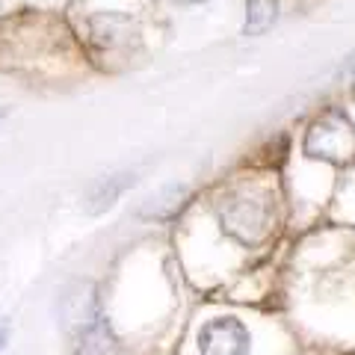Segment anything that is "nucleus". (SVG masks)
I'll list each match as a JSON object with an SVG mask.
<instances>
[{
    "mask_svg": "<svg viewBox=\"0 0 355 355\" xmlns=\"http://www.w3.org/2000/svg\"><path fill=\"white\" fill-rule=\"evenodd\" d=\"M219 225L222 231L237 240L240 246H258L272 228V205L270 196L252 193V190H234L219 198Z\"/></svg>",
    "mask_w": 355,
    "mask_h": 355,
    "instance_id": "obj_1",
    "label": "nucleus"
},
{
    "mask_svg": "<svg viewBox=\"0 0 355 355\" xmlns=\"http://www.w3.org/2000/svg\"><path fill=\"white\" fill-rule=\"evenodd\" d=\"M305 154L311 160L347 166L355 160V121L343 110H326L305 133Z\"/></svg>",
    "mask_w": 355,
    "mask_h": 355,
    "instance_id": "obj_2",
    "label": "nucleus"
},
{
    "mask_svg": "<svg viewBox=\"0 0 355 355\" xmlns=\"http://www.w3.org/2000/svg\"><path fill=\"white\" fill-rule=\"evenodd\" d=\"M252 335L237 317H216L198 329V355H249Z\"/></svg>",
    "mask_w": 355,
    "mask_h": 355,
    "instance_id": "obj_3",
    "label": "nucleus"
},
{
    "mask_svg": "<svg viewBox=\"0 0 355 355\" xmlns=\"http://www.w3.org/2000/svg\"><path fill=\"white\" fill-rule=\"evenodd\" d=\"M77 355H121L119 338L113 335V329L104 317H92L83 326L80 343H77Z\"/></svg>",
    "mask_w": 355,
    "mask_h": 355,
    "instance_id": "obj_4",
    "label": "nucleus"
},
{
    "mask_svg": "<svg viewBox=\"0 0 355 355\" xmlns=\"http://www.w3.org/2000/svg\"><path fill=\"white\" fill-rule=\"evenodd\" d=\"M128 187H133V175H128V172L110 175V178H104V181H98L92 187V193L86 196V214L98 216V214H104V210H110Z\"/></svg>",
    "mask_w": 355,
    "mask_h": 355,
    "instance_id": "obj_5",
    "label": "nucleus"
},
{
    "mask_svg": "<svg viewBox=\"0 0 355 355\" xmlns=\"http://www.w3.org/2000/svg\"><path fill=\"white\" fill-rule=\"evenodd\" d=\"M279 21V0H246V21H243V36L258 39Z\"/></svg>",
    "mask_w": 355,
    "mask_h": 355,
    "instance_id": "obj_6",
    "label": "nucleus"
},
{
    "mask_svg": "<svg viewBox=\"0 0 355 355\" xmlns=\"http://www.w3.org/2000/svg\"><path fill=\"white\" fill-rule=\"evenodd\" d=\"M187 196H190V190H187L184 184H169V187H163L157 196H151L148 202H146V207H142V216H154V219L175 216L178 210L184 207Z\"/></svg>",
    "mask_w": 355,
    "mask_h": 355,
    "instance_id": "obj_7",
    "label": "nucleus"
},
{
    "mask_svg": "<svg viewBox=\"0 0 355 355\" xmlns=\"http://www.w3.org/2000/svg\"><path fill=\"white\" fill-rule=\"evenodd\" d=\"M9 340H12V323H9L6 317H0V355L6 352Z\"/></svg>",
    "mask_w": 355,
    "mask_h": 355,
    "instance_id": "obj_8",
    "label": "nucleus"
},
{
    "mask_svg": "<svg viewBox=\"0 0 355 355\" xmlns=\"http://www.w3.org/2000/svg\"><path fill=\"white\" fill-rule=\"evenodd\" d=\"M349 77H355V51L340 62V69H338V80H349Z\"/></svg>",
    "mask_w": 355,
    "mask_h": 355,
    "instance_id": "obj_9",
    "label": "nucleus"
},
{
    "mask_svg": "<svg viewBox=\"0 0 355 355\" xmlns=\"http://www.w3.org/2000/svg\"><path fill=\"white\" fill-rule=\"evenodd\" d=\"M175 3H184V6H196V3H205V0H175Z\"/></svg>",
    "mask_w": 355,
    "mask_h": 355,
    "instance_id": "obj_10",
    "label": "nucleus"
},
{
    "mask_svg": "<svg viewBox=\"0 0 355 355\" xmlns=\"http://www.w3.org/2000/svg\"><path fill=\"white\" fill-rule=\"evenodd\" d=\"M3 116H6V110H0V121H3Z\"/></svg>",
    "mask_w": 355,
    "mask_h": 355,
    "instance_id": "obj_11",
    "label": "nucleus"
}]
</instances>
